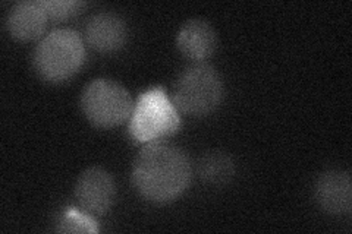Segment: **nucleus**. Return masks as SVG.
Returning <instances> with one entry per match:
<instances>
[{
  "instance_id": "f257e3e1",
  "label": "nucleus",
  "mask_w": 352,
  "mask_h": 234,
  "mask_svg": "<svg viewBox=\"0 0 352 234\" xmlns=\"http://www.w3.org/2000/svg\"><path fill=\"white\" fill-rule=\"evenodd\" d=\"M192 167L186 154L166 142H148L132 164V183L153 202H169L188 187Z\"/></svg>"
},
{
  "instance_id": "f03ea898",
  "label": "nucleus",
  "mask_w": 352,
  "mask_h": 234,
  "mask_svg": "<svg viewBox=\"0 0 352 234\" xmlns=\"http://www.w3.org/2000/svg\"><path fill=\"white\" fill-rule=\"evenodd\" d=\"M85 60V46L78 32L58 28L44 37L34 51V68L43 80L60 82L78 72Z\"/></svg>"
},
{
  "instance_id": "7ed1b4c3",
  "label": "nucleus",
  "mask_w": 352,
  "mask_h": 234,
  "mask_svg": "<svg viewBox=\"0 0 352 234\" xmlns=\"http://www.w3.org/2000/svg\"><path fill=\"white\" fill-rule=\"evenodd\" d=\"M222 98V78L213 66L198 62L178 76L172 103L185 115L203 117L214 111Z\"/></svg>"
},
{
  "instance_id": "20e7f679",
  "label": "nucleus",
  "mask_w": 352,
  "mask_h": 234,
  "mask_svg": "<svg viewBox=\"0 0 352 234\" xmlns=\"http://www.w3.org/2000/svg\"><path fill=\"white\" fill-rule=\"evenodd\" d=\"M181 126L178 108L162 86L140 94L129 121V133L137 142L148 143L175 133Z\"/></svg>"
},
{
  "instance_id": "39448f33",
  "label": "nucleus",
  "mask_w": 352,
  "mask_h": 234,
  "mask_svg": "<svg viewBox=\"0 0 352 234\" xmlns=\"http://www.w3.org/2000/svg\"><path fill=\"white\" fill-rule=\"evenodd\" d=\"M81 107L93 125L112 128L131 117L134 103L126 88L115 81L98 78L84 88Z\"/></svg>"
},
{
  "instance_id": "423d86ee",
  "label": "nucleus",
  "mask_w": 352,
  "mask_h": 234,
  "mask_svg": "<svg viewBox=\"0 0 352 234\" xmlns=\"http://www.w3.org/2000/svg\"><path fill=\"white\" fill-rule=\"evenodd\" d=\"M75 196L85 213L93 215L106 214L115 198L112 176L102 167H90L76 180Z\"/></svg>"
},
{
  "instance_id": "0eeeda50",
  "label": "nucleus",
  "mask_w": 352,
  "mask_h": 234,
  "mask_svg": "<svg viewBox=\"0 0 352 234\" xmlns=\"http://www.w3.org/2000/svg\"><path fill=\"white\" fill-rule=\"evenodd\" d=\"M317 204L329 214L346 215L352 209L351 176L344 170H327L318 176L314 187Z\"/></svg>"
},
{
  "instance_id": "6e6552de",
  "label": "nucleus",
  "mask_w": 352,
  "mask_h": 234,
  "mask_svg": "<svg viewBox=\"0 0 352 234\" xmlns=\"http://www.w3.org/2000/svg\"><path fill=\"white\" fill-rule=\"evenodd\" d=\"M128 37L125 21L112 12H98L88 19L85 38L98 51L110 53L124 47Z\"/></svg>"
},
{
  "instance_id": "1a4fd4ad",
  "label": "nucleus",
  "mask_w": 352,
  "mask_h": 234,
  "mask_svg": "<svg viewBox=\"0 0 352 234\" xmlns=\"http://www.w3.org/2000/svg\"><path fill=\"white\" fill-rule=\"evenodd\" d=\"M49 16L41 2L24 0L18 2L9 10L6 27L10 36L21 41H31L38 38L47 27Z\"/></svg>"
},
{
  "instance_id": "9d476101",
  "label": "nucleus",
  "mask_w": 352,
  "mask_h": 234,
  "mask_svg": "<svg viewBox=\"0 0 352 234\" xmlns=\"http://www.w3.org/2000/svg\"><path fill=\"white\" fill-rule=\"evenodd\" d=\"M217 37L216 31L210 22L200 18H192L186 21L181 27L178 37H176V46L185 58L203 62L216 49Z\"/></svg>"
},
{
  "instance_id": "9b49d317",
  "label": "nucleus",
  "mask_w": 352,
  "mask_h": 234,
  "mask_svg": "<svg viewBox=\"0 0 352 234\" xmlns=\"http://www.w3.org/2000/svg\"><path fill=\"white\" fill-rule=\"evenodd\" d=\"M197 172L206 183L223 186L234 179L236 169L230 155L222 151H210L198 160Z\"/></svg>"
},
{
  "instance_id": "f8f14e48",
  "label": "nucleus",
  "mask_w": 352,
  "mask_h": 234,
  "mask_svg": "<svg viewBox=\"0 0 352 234\" xmlns=\"http://www.w3.org/2000/svg\"><path fill=\"white\" fill-rule=\"evenodd\" d=\"M58 230L62 233H97L98 227L93 218L75 208H66L60 217Z\"/></svg>"
},
{
  "instance_id": "ddd939ff",
  "label": "nucleus",
  "mask_w": 352,
  "mask_h": 234,
  "mask_svg": "<svg viewBox=\"0 0 352 234\" xmlns=\"http://www.w3.org/2000/svg\"><path fill=\"white\" fill-rule=\"evenodd\" d=\"M49 19L63 21L76 15L85 6L78 0H40Z\"/></svg>"
}]
</instances>
